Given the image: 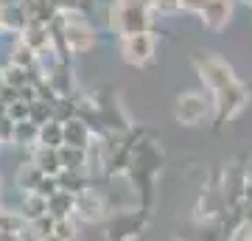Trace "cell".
Here are the masks:
<instances>
[{"mask_svg":"<svg viewBox=\"0 0 252 241\" xmlns=\"http://www.w3.org/2000/svg\"><path fill=\"white\" fill-rule=\"evenodd\" d=\"M121 3H143L146 6V0H121Z\"/></svg>","mask_w":252,"mask_h":241,"instance_id":"24","label":"cell"},{"mask_svg":"<svg viewBox=\"0 0 252 241\" xmlns=\"http://www.w3.org/2000/svg\"><path fill=\"white\" fill-rule=\"evenodd\" d=\"M45 213H48V199L39 197V194H26L23 205H20V219L36 222L39 216H45Z\"/></svg>","mask_w":252,"mask_h":241,"instance_id":"10","label":"cell"},{"mask_svg":"<svg viewBox=\"0 0 252 241\" xmlns=\"http://www.w3.org/2000/svg\"><path fill=\"white\" fill-rule=\"evenodd\" d=\"M54 3L62 11H76V9H81V3H84V0H54Z\"/></svg>","mask_w":252,"mask_h":241,"instance_id":"22","label":"cell"},{"mask_svg":"<svg viewBox=\"0 0 252 241\" xmlns=\"http://www.w3.org/2000/svg\"><path fill=\"white\" fill-rule=\"evenodd\" d=\"M6 118H11V121H28V104L26 101H14V104H9Z\"/></svg>","mask_w":252,"mask_h":241,"instance_id":"21","label":"cell"},{"mask_svg":"<svg viewBox=\"0 0 252 241\" xmlns=\"http://www.w3.org/2000/svg\"><path fill=\"white\" fill-rule=\"evenodd\" d=\"M28 68H20V65H11L9 70L3 73V84L6 87H14V90H20V87H26L28 84Z\"/></svg>","mask_w":252,"mask_h":241,"instance_id":"17","label":"cell"},{"mask_svg":"<svg viewBox=\"0 0 252 241\" xmlns=\"http://www.w3.org/2000/svg\"><path fill=\"white\" fill-rule=\"evenodd\" d=\"M230 11H233V3L230 0H207L205 6H202V20H205L207 28L219 31V28L227 26Z\"/></svg>","mask_w":252,"mask_h":241,"instance_id":"6","label":"cell"},{"mask_svg":"<svg viewBox=\"0 0 252 241\" xmlns=\"http://www.w3.org/2000/svg\"><path fill=\"white\" fill-rule=\"evenodd\" d=\"M36 132L39 126L31 124V121H14V132H11V140L26 146V143H36Z\"/></svg>","mask_w":252,"mask_h":241,"instance_id":"15","label":"cell"},{"mask_svg":"<svg viewBox=\"0 0 252 241\" xmlns=\"http://www.w3.org/2000/svg\"><path fill=\"white\" fill-rule=\"evenodd\" d=\"M48 42H51V34H48L45 23L31 20V23L26 26V48L28 51H34V54H39L42 48H48Z\"/></svg>","mask_w":252,"mask_h":241,"instance_id":"9","label":"cell"},{"mask_svg":"<svg viewBox=\"0 0 252 241\" xmlns=\"http://www.w3.org/2000/svg\"><path fill=\"white\" fill-rule=\"evenodd\" d=\"M42 177H45V174L36 169V166H26V169H20V174H17V185L23 188V191H28V194H34Z\"/></svg>","mask_w":252,"mask_h":241,"instance_id":"16","label":"cell"},{"mask_svg":"<svg viewBox=\"0 0 252 241\" xmlns=\"http://www.w3.org/2000/svg\"><path fill=\"white\" fill-rule=\"evenodd\" d=\"M73 207H76V210H81V216H84V219H98V216H101L98 202H95V199L90 202V194H81V199H79V202H73Z\"/></svg>","mask_w":252,"mask_h":241,"instance_id":"18","label":"cell"},{"mask_svg":"<svg viewBox=\"0 0 252 241\" xmlns=\"http://www.w3.org/2000/svg\"><path fill=\"white\" fill-rule=\"evenodd\" d=\"M207 109H210V104L205 101V96L188 93V96H182V99L177 101L174 112H177V118H180L182 124H199V121L207 115Z\"/></svg>","mask_w":252,"mask_h":241,"instance_id":"4","label":"cell"},{"mask_svg":"<svg viewBox=\"0 0 252 241\" xmlns=\"http://www.w3.org/2000/svg\"><path fill=\"white\" fill-rule=\"evenodd\" d=\"M205 3H207V0H180V9H185V11H202Z\"/></svg>","mask_w":252,"mask_h":241,"instance_id":"23","label":"cell"},{"mask_svg":"<svg viewBox=\"0 0 252 241\" xmlns=\"http://www.w3.org/2000/svg\"><path fill=\"white\" fill-rule=\"evenodd\" d=\"M73 194L67 191H56L54 197H48V213L54 216V219H67V213L73 210Z\"/></svg>","mask_w":252,"mask_h":241,"instance_id":"14","label":"cell"},{"mask_svg":"<svg viewBox=\"0 0 252 241\" xmlns=\"http://www.w3.org/2000/svg\"><path fill=\"white\" fill-rule=\"evenodd\" d=\"M146 6H152L160 14H174V11L180 9V0H146Z\"/></svg>","mask_w":252,"mask_h":241,"instance_id":"20","label":"cell"},{"mask_svg":"<svg viewBox=\"0 0 252 241\" xmlns=\"http://www.w3.org/2000/svg\"><path fill=\"white\" fill-rule=\"evenodd\" d=\"M64 42H67L70 51L81 54V51H87V48L95 42V36H93V31L84 26V23H67V26H64Z\"/></svg>","mask_w":252,"mask_h":241,"instance_id":"8","label":"cell"},{"mask_svg":"<svg viewBox=\"0 0 252 241\" xmlns=\"http://www.w3.org/2000/svg\"><path fill=\"white\" fill-rule=\"evenodd\" d=\"M36 143H42L48 149H59L62 146V124L59 121H45V124L39 126V132H36Z\"/></svg>","mask_w":252,"mask_h":241,"instance_id":"12","label":"cell"},{"mask_svg":"<svg viewBox=\"0 0 252 241\" xmlns=\"http://www.w3.org/2000/svg\"><path fill=\"white\" fill-rule=\"evenodd\" d=\"M34 166L42 171L45 177H56V174L62 171V163H59V154H56V149H48V146H42V149L36 152Z\"/></svg>","mask_w":252,"mask_h":241,"instance_id":"11","label":"cell"},{"mask_svg":"<svg viewBox=\"0 0 252 241\" xmlns=\"http://www.w3.org/2000/svg\"><path fill=\"white\" fill-rule=\"evenodd\" d=\"M0 28H3V26H0Z\"/></svg>","mask_w":252,"mask_h":241,"instance_id":"25","label":"cell"},{"mask_svg":"<svg viewBox=\"0 0 252 241\" xmlns=\"http://www.w3.org/2000/svg\"><path fill=\"white\" fill-rule=\"evenodd\" d=\"M56 154H59L62 171H81V166H84V160H87L84 149H76V146H59Z\"/></svg>","mask_w":252,"mask_h":241,"instance_id":"13","label":"cell"},{"mask_svg":"<svg viewBox=\"0 0 252 241\" xmlns=\"http://www.w3.org/2000/svg\"><path fill=\"white\" fill-rule=\"evenodd\" d=\"M54 236L62 241H73L76 239V224L70 219H56L54 222Z\"/></svg>","mask_w":252,"mask_h":241,"instance_id":"19","label":"cell"},{"mask_svg":"<svg viewBox=\"0 0 252 241\" xmlns=\"http://www.w3.org/2000/svg\"><path fill=\"white\" fill-rule=\"evenodd\" d=\"M154 54V39L146 34H132V36H124V59L132 65H143L149 62Z\"/></svg>","mask_w":252,"mask_h":241,"instance_id":"3","label":"cell"},{"mask_svg":"<svg viewBox=\"0 0 252 241\" xmlns=\"http://www.w3.org/2000/svg\"><path fill=\"white\" fill-rule=\"evenodd\" d=\"M219 93V99H216V104H219V118H233L238 109L247 104V93H244V87H238V84H227V87H221V90H216Z\"/></svg>","mask_w":252,"mask_h":241,"instance_id":"5","label":"cell"},{"mask_svg":"<svg viewBox=\"0 0 252 241\" xmlns=\"http://www.w3.org/2000/svg\"><path fill=\"white\" fill-rule=\"evenodd\" d=\"M87 143H90V129H87V124H81L79 118L62 121V146L87 149Z\"/></svg>","mask_w":252,"mask_h":241,"instance_id":"7","label":"cell"},{"mask_svg":"<svg viewBox=\"0 0 252 241\" xmlns=\"http://www.w3.org/2000/svg\"><path fill=\"white\" fill-rule=\"evenodd\" d=\"M199 70H202V79L210 84L213 90H221L227 87V84H233V70L227 68V62H221V59H216V56H205V59H199Z\"/></svg>","mask_w":252,"mask_h":241,"instance_id":"2","label":"cell"},{"mask_svg":"<svg viewBox=\"0 0 252 241\" xmlns=\"http://www.w3.org/2000/svg\"><path fill=\"white\" fill-rule=\"evenodd\" d=\"M112 23L124 36L146 34L149 31V9L143 3H118V9H112Z\"/></svg>","mask_w":252,"mask_h":241,"instance_id":"1","label":"cell"}]
</instances>
